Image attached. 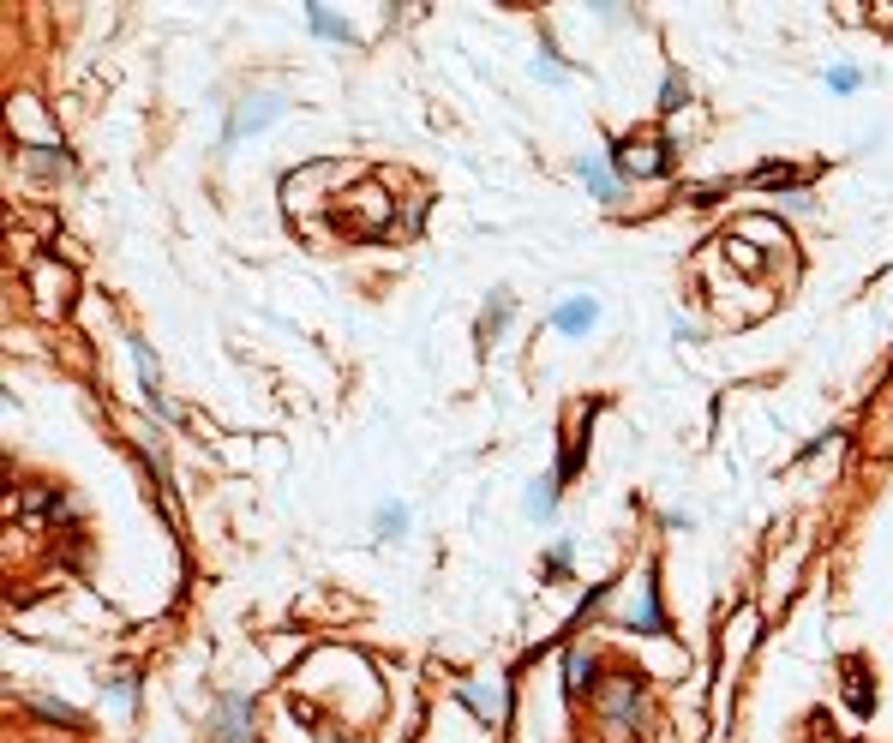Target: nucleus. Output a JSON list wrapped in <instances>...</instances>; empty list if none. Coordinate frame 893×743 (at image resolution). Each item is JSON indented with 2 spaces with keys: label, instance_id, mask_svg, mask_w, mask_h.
Instances as JSON below:
<instances>
[{
  "label": "nucleus",
  "instance_id": "obj_1",
  "mask_svg": "<svg viewBox=\"0 0 893 743\" xmlns=\"http://www.w3.org/2000/svg\"><path fill=\"white\" fill-rule=\"evenodd\" d=\"M594 708H600V720H606V738H630V732H636V708H642V684H636L630 672H618V678H606V684L594 690Z\"/></svg>",
  "mask_w": 893,
  "mask_h": 743
},
{
  "label": "nucleus",
  "instance_id": "obj_2",
  "mask_svg": "<svg viewBox=\"0 0 893 743\" xmlns=\"http://www.w3.org/2000/svg\"><path fill=\"white\" fill-rule=\"evenodd\" d=\"M618 174L624 180H660V174H672V144L666 138H624L618 144Z\"/></svg>",
  "mask_w": 893,
  "mask_h": 743
},
{
  "label": "nucleus",
  "instance_id": "obj_3",
  "mask_svg": "<svg viewBox=\"0 0 893 743\" xmlns=\"http://www.w3.org/2000/svg\"><path fill=\"white\" fill-rule=\"evenodd\" d=\"M276 114H282V96H252V102H240V114H234V126H228V144H240V138L264 132Z\"/></svg>",
  "mask_w": 893,
  "mask_h": 743
},
{
  "label": "nucleus",
  "instance_id": "obj_4",
  "mask_svg": "<svg viewBox=\"0 0 893 743\" xmlns=\"http://www.w3.org/2000/svg\"><path fill=\"white\" fill-rule=\"evenodd\" d=\"M246 732H252V702H246V696H228L222 714H216V738L222 743H246Z\"/></svg>",
  "mask_w": 893,
  "mask_h": 743
},
{
  "label": "nucleus",
  "instance_id": "obj_5",
  "mask_svg": "<svg viewBox=\"0 0 893 743\" xmlns=\"http://www.w3.org/2000/svg\"><path fill=\"white\" fill-rule=\"evenodd\" d=\"M594 318H600V306H594L588 294H570V300H564V306L552 312V330H564V336H582V330H588Z\"/></svg>",
  "mask_w": 893,
  "mask_h": 743
},
{
  "label": "nucleus",
  "instance_id": "obj_6",
  "mask_svg": "<svg viewBox=\"0 0 893 743\" xmlns=\"http://www.w3.org/2000/svg\"><path fill=\"white\" fill-rule=\"evenodd\" d=\"M576 168H582V180H588V192H594L600 204H612V198H618V180H612V168H606V156H582Z\"/></svg>",
  "mask_w": 893,
  "mask_h": 743
},
{
  "label": "nucleus",
  "instance_id": "obj_7",
  "mask_svg": "<svg viewBox=\"0 0 893 743\" xmlns=\"http://www.w3.org/2000/svg\"><path fill=\"white\" fill-rule=\"evenodd\" d=\"M564 690H570V696H588V690H600V684H594V660H588L582 648H570V654H564Z\"/></svg>",
  "mask_w": 893,
  "mask_h": 743
},
{
  "label": "nucleus",
  "instance_id": "obj_8",
  "mask_svg": "<svg viewBox=\"0 0 893 743\" xmlns=\"http://www.w3.org/2000/svg\"><path fill=\"white\" fill-rule=\"evenodd\" d=\"M456 696H462V702H468V708H474L480 720H504V690H486V684H462Z\"/></svg>",
  "mask_w": 893,
  "mask_h": 743
},
{
  "label": "nucleus",
  "instance_id": "obj_9",
  "mask_svg": "<svg viewBox=\"0 0 893 743\" xmlns=\"http://www.w3.org/2000/svg\"><path fill=\"white\" fill-rule=\"evenodd\" d=\"M630 630H642V636H660V630H666V618H660V600H654V588H642V606H630Z\"/></svg>",
  "mask_w": 893,
  "mask_h": 743
},
{
  "label": "nucleus",
  "instance_id": "obj_10",
  "mask_svg": "<svg viewBox=\"0 0 893 743\" xmlns=\"http://www.w3.org/2000/svg\"><path fill=\"white\" fill-rule=\"evenodd\" d=\"M54 288L66 294V288H72V276H66V270H54V264H36V300H42L48 312L60 306V300H54Z\"/></svg>",
  "mask_w": 893,
  "mask_h": 743
},
{
  "label": "nucleus",
  "instance_id": "obj_11",
  "mask_svg": "<svg viewBox=\"0 0 893 743\" xmlns=\"http://www.w3.org/2000/svg\"><path fill=\"white\" fill-rule=\"evenodd\" d=\"M306 18H312V30H318V36H330V42H354V30H348L330 6H306Z\"/></svg>",
  "mask_w": 893,
  "mask_h": 743
},
{
  "label": "nucleus",
  "instance_id": "obj_12",
  "mask_svg": "<svg viewBox=\"0 0 893 743\" xmlns=\"http://www.w3.org/2000/svg\"><path fill=\"white\" fill-rule=\"evenodd\" d=\"M552 510H558V480H534V486H528V516L546 522Z\"/></svg>",
  "mask_w": 893,
  "mask_h": 743
},
{
  "label": "nucleus",
  "instance_id": "obj_13",
  "mask_svg": "<svg viewBox=\"0 0 893 743\" xmlns=\"http://www.w3.org/2000/svg\"><path fill=\"white\" fill-rule=\"evenodd\" d=\"M402 528H408V510H402V504H384V510H378V534H384V540H396Z\"/></svg>",
  "mask_w": 893,
  "mask_h": 743
},
{
  "label": "nucleus",
  "instance_id": "obj_14",
  "mask_svg": "<svg viewBox=\"0 0 893 743\" xmlns=\"http://www.w3.org/2000/svg\"><path fill=\"white\" fill-rule=\"evenodd\" d=\"M828 90H840V96L858 90V72H852V66H834V72H828Z\"/></svg>",
  "mask_w": 893,
  "mask_h": 743
},
{
  "label": "nucleus",
  "instance_id": "obj_15",
  "mask_svg": "<svg viewBox=\"0 0 893 743\" xmlns=\"http://www.w3.org/2000/svg\"><path fill=\"white\" fill-rule=\"evenodd\" d=\"M30 708H36L42 720H66V726H78V714H72V708H60V702H30Z\"/></svg>",
  "mask_w": 893,
  "mask_h": 743
},
{
  "label": "nucleus",
  "instance_id": "obj_16",
  "mask_svg": "<svg viewBox=\"0 0 893 743\" xmlns=\"http://www.w3.org/2000/svg\"><path fill=\"white\" fill-rule=\"evenodd\" d=\"M684 96H690V90H684V84H678V72H672V78H666V96H660V102H666V114H672Z\"/></svg>",
  "mask_w": 893,
  "mask_h": 743
},
{
  "label": "nucleus",
  "instance_id": "obj_17",
  "mask_svg": "<svg viewBox=\"0 0 893 743\" xmlns=\"http://www.w3.org/2000/svg\"><path fill=\"white\" fill-rule=\"evenodd\" d=\"M318 743H354V738H348V732H336V726H324V732H318Z\"/></svg>",
  "mask_w": 893,
  "mask_h": 743
}]
</instances>
